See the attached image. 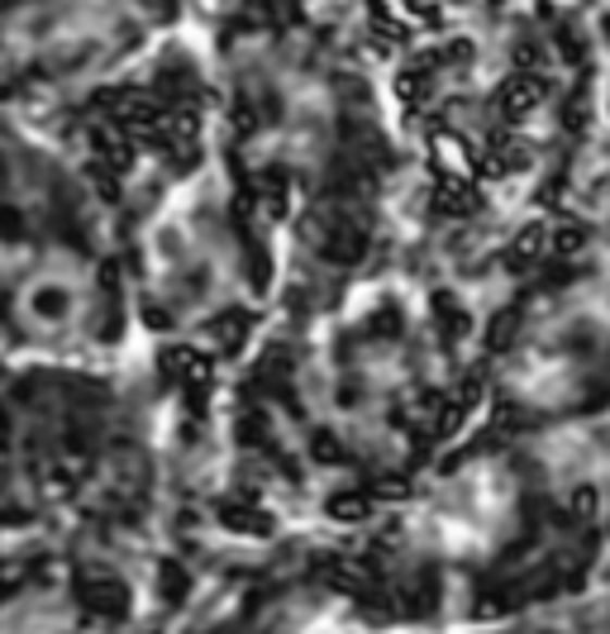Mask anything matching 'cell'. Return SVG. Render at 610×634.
<instances>
[{
	"label": "cell",
	"mask_w": 610,
	"mask_h": 634,
	"mask_svg": "<svg viewBox=\"0 0 610 634\" xmlns=\"http://www.w3.org/2000/svg\"><path fill=\"white\" fill-rule=\"evenodd\" d=\"M144 282L148 306H163L177 320L229 306L239 291V239L215 186L172 196L153 215L144 234Z\"/></svg>",
	"instance_id": "cell-2"
},
{
	"label": "cell",
	"mask_w": 610,
	"mask_h": 634,
	"mask_svg": "<svg viewBox=\"0 0 610 634\" xmlns=\"http://www.w3.org/2000/svg\"><path fill=\"white\" fill-rule=\"evenodd\" d=\"M139 39L124 0H15L5 34L10 82L34 91H67L101 77Z\"/></svg>",
	"instance_id": "cell-3"
},
{
	"label": "cell",
	"mask_w": 610,
	"mask_h": 634,
	"mask_svg": "<svg viewBox=\"0 0 610 634\" xmlns=\"http://www.w3.org/2000/svg\"><path fill=\"white\" fill-rule=\"evenodd\" d=\"M520 482L506 463H468L448 472L420 506V544L444 558L496 554L520 525Z\"/></svg>",
	"instance_id": "cell-4"
},
{
	"label": "cell",
	"mask_w": 610,
	"mask_h": 634,
	"mask_svg": "<svg viewBox=\"0 0 610 634\" xmlns=\"http://www.w3.org/2000/svg\"><path fill=\"white\" fill-rule=\"evenodd\" d=\"M34 191L20 172H10V244H5V287H10V344L15 348H77L96 344L110 325L105 263L91 248V234L77 225L72 206L53 191Z\"/></svg>",
	"instance_id": "cell-1"
},
{
	"label": "cell",
	"mask_w": 610,
	"mask_h": 634,
	"mask_svg": "<svg viewBox=\"0 0 610 634\" xmlns=\"http://www.w3.org/2000/svg\"><path fill=\"white\" fill-rule=\"evenodd\" d=\"M5 634H105L86 606L62 582H34L10 596Z\"/></svg>",
	"instance_id": "cell-5"
}]
</instances>
